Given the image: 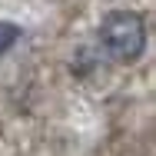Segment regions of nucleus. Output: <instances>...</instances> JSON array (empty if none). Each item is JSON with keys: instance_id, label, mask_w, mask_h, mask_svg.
<instances>
[{"instance_id": "f257e3e1", "label": "nucleus", "mask_w": 156, "mask_h": 156, "mask_svg": "<svg viewBox=\"0 0 156 156\" xmlns=\"http://www.w3.org/2000/svg\"><path fill=\"white\" fill-rule=\"evenodd\" d=\"M100 43L113 60H136L146 43V27L136 13H110L100 27Z\"/></svg>"}]
</instances>
